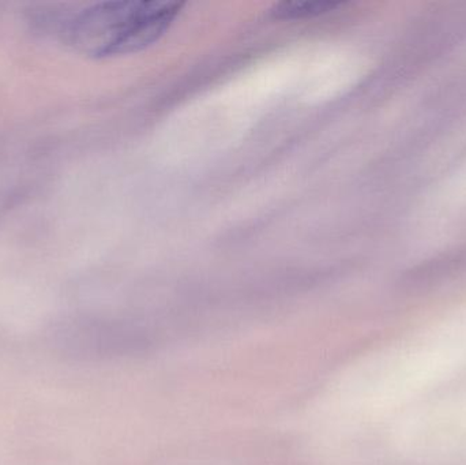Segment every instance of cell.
I'll list each match as a JSON object with an SVG mask.
<instances>
[{
	"mask_svg": "<svg viewBox=\"0 0 466 465\" xmlns=\"http://www.w3.org/2000/svg\"><path fill=\"white\" fill-rule=\"evenodd\" d=\"M183 5L157 0L96 3L68 19L65 40L95 59L134 54L160 40Z\"/></svg>",
	"mask_w": 466,
	"mask_h": 465,
	"instance_id": "6da1fadb",
	"label": "cell"
},
{
	"mask_svg": "<svg viewBox=\"0 0 466 465\" xmlns=\"http://www.w3.org/2000/svg\"><path fill=\"white\" fill-rule=\"evenodd\" d=\"M342 2L331 0H314V2H282L271 8V14L279 19H300L309 16L320 15L336 10Z\"/></svg>",
	"mask_w": 466,
	"mask_h": 465,
	"instance_id": "7a4b0ae2",
	"label": "cell"
}]
</instances>
